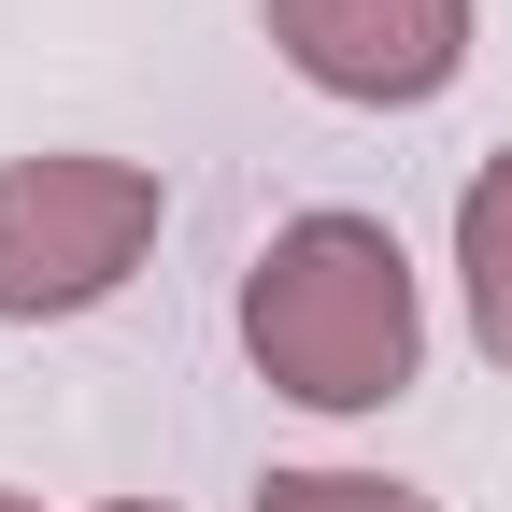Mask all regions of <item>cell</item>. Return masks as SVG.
I'll return each mask as SVG.
<instances>
[{
  "mask_svg": "<svg viewBox=\"0 0 512 512\" xmlns=\"http://www.w3.org/2000/svg\"><path fill=\"white\" fill-rule=\"evenodd\" d=\"M242 356L271 399L299 413H384L427 356V313H413V256L399 228L370 214H299L256 242L242 271Z\"/></svg>",
  "mask_w": 512,
  "mask_h": 512,
  "instance_id": "1",
  "label": "cell"
},
{
  "mask_svg": "<svg viewBox=\"0 0 512 512\" xmlns=\"http://www.w3.org/2000/svg\"><path fill=\"white\" fill-rule=\"evenodd\" d=\"M157 242V171L143 157H15L0 171V328L86 313L143 271Z\"/></svg>",
  "mask_w": 512,
  "mask_h": 512,
  "instance_id": "2",
  "label": "cell"
},
{
  "mask_svg": "<svg viewBox=\"0 0 512 512\" xmlns=\"http://www.w3.org/2000/svg\"><path fill=\"white\" fill-rule=\"evenodd\" d=\"M271 43H285L299 86L413 114L470 72V0H271Z\"/></svg>",
  "mask_w": 512,
  "mask_h": 512,
  "instance_id": "3",
  "label": "cell"
},
{
  "mask_svg": "<svg viewBox=\"0 0 512 512\" xmlns=\"http://www.w3.org/2000/svg\"><path fill=\"white\" fill-rule=\"evenodd\" d=\"M456 271H470V328H484V356L512 370V157L470 171V200H456Z\"/></svg>",
  "mask_w": 512,
  "mask_h": 512,
  "instance_id": "4",
  "label": "cell"
},
{
  "mask_svg": "<svg viewBox=\"0 0 512 512\" xmlns=\"http://www.w3.org/2000/svg\"><path fill=\"white\" fill-rule=\"evenodd\" d=\"M256 512H441V498L384 484V470H271V484H256Z\"/></svg>",
  "mask_w": 512,
  "mask_h": 512,
  "instance_id": "5",
  "label": "cell"
},
{
  "mask_svg": "<svg viewBox=\"0 0 512 512\" xmlns=\"http://www.w3.org/2000/svg\"><path fill=\"white\" fill-rule=\"evenodd\" d=\"M0 512H43V498H15V484H0Z\"/></svg>",
  "mask_w": 512,
  "mask_h": 512,
  "instance_id": "6",
  "label": "cell"
},
{
  "mask_svg": "<svg viewBox=\"0 0 512 512\" xmlns=\"http://www.w3.org/2000/svg\"><path fill=\"white\" fill-rule=\"evenodd\" d=\"M114 512H157V498H114Z\"/></svg>",
  "mask_w": 512,
  "mask_h": 512,
  "instance_id": "7",
  "label": "cell"
}]
</instances>
